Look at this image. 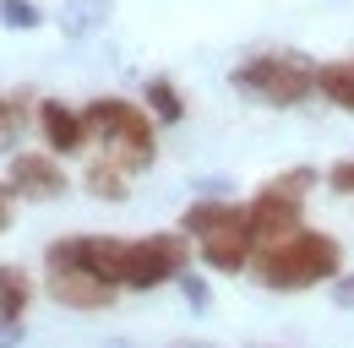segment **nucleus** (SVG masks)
<instances>
[{
    "label": "nucleus",
    "mask_w": 354,
    "mask_h": 348,
    "mask_svg": "<svg viewBox=\"0 0 354 348\" xmlns=\"http://www.w3.org/2000/svg\"><path fill=\"white\" fill-rule=\"evenodd\" d=\"M338 267H344V251L333 234H316V229H300L295 240H278V245H262L257 251V283L262 289H278V294H295V289H316V283H338Z\"/></svg>",
    "instance_id": "obj_1"
},
{
    "label": "nucleus",
    "mask_w": 354,
    "mask_h": 348,
    "mask_svg": "<svg viewBox=\"0 0 354 348\" xmlns=\"http://www.w3.org/2000/svg\"><path fill=\"white\" fill-rule=\"evenodd\" d=\"M82 120H88V136L104 142V158H115L131 174L153 169V158H158V120L142 115V104H131V98H93L82 109Z\"/></svg>",
    "instance_id": "obj_2"
},
{
    "label": "nucleus",
    "mask_w": 354,
    "mask_h": 348,
    "mask_svg": "<svg viewBox=\"0 0 354 348\" xmlns=\"http://www.w3.org/2000/svg\"><path fill=\"white\" fill-rule=\"evenodd\" d=\"M234 87L257 104H272V109H295L316 93V66L306 55H289V49H267V55H251L245 66H234Z\"/></svg>",
    "instance_id": "obj_3"
},
{
    "label": "nucleus",
    "mask_w": 354,
    "mask_h": 348,
    "mask_svg": "<svg viewBox=\"0 0 354 348\" xmlns=\"http://www.w3.org/2000/svg\"><path fill=\"white\" fill-rule=\"evenodd\" d=\"M310 185H316V169H283L251 196L245 213H251V229H257V245H278V240H295L300 234Z\"/></svg>",
    "instance_id": "obj_4"
},
{
    "label": "nucleus",
    "mask_w": 354,
    "mask_h": 348,
    "mask_svg": "<svg viewBox=\"0 0 354 348\" xmlns=\"http://www.w3.org/2000/svg\"><path fill=\"white\" fill-rule=\"evenodd\" d=\"M126 251L131 240H115V234H71V240H55L44 261L49 272H88V278H104L109 289H126Z\"/></svg>",
    "instance_id": "obj_5"
},
{
    "label": "nucleus",
    "mask_w": 354,
    "mask_h": 348,
    "mask_svg": "<svg viewBox=\"0 0 354 348\" xmlns=\"http://www.w3.org/2000/svg\"><path fill=\"white\" fill-rule=\"evenodd\" d=\"M191 272V245L185 234H147V240H131L126 251V289H164Z\"/></svg>",
    "instance_id": "obj_6"
},
{
    "label": "nucleus",
    "mask_w": 354,
    "mask_h": 348,
    "mask_svg": "<svg viewBox=\"0 0 354 348\" xmlns=\"http://www.w3.org/2000/svg\"><path fill=\"white\" fill-rule=\"evenodd\" d=\"M196 251H202V261H207L213 272H245L251 256L262 251V245H257V229H251V213H245V207H234L229 223H218L213 234H202V240H196Z\"/></svg>",
    "instance_id": "obj_7"
},
{
    "label": "nucleus",
    "mask_w": 354,
    "mask_h": 348,
    "mask_svg": "<svg viewBox=\"0 0 354 348\" xmlns=\"http://www.w3.org/2000/svg\"><path fill=\"white\" fill-rule=\"evenodd\" d=\"M11 191L28 196V202L66 196V174L55 164V153H17V158H11Z\"/></svg>",
    "instance_id": "obj_8"
},
{
    "label": "nucleus",
    "mask_w": 354,
    "mask_h": 348,
    "mask_svg": "<svg viewBox=\"0 0 354 348\" xmlns=\"http://www.w3.org/2000/svg\"><path fill=\"white\" fill-rule=\"evenodd\" d=\"M33 115H39V136L49 142V153H82V147H88V120H82L77 109L44 98Z\"/></svg>",
    "instance_id": "obj_9"
},
{
    "label": "nucleus",
    "mask_w": 354,
    "mask_h": 348,
    "mask_svg": "<svg viewBox=\"0 0 354 348\" xmlns=\"http://www.w3.org/2000/svg\"><path fill=\"white\" fill-rule=\"evenodd\" d=\"M49 300L66 304V310H109L115 289L104 278H88V272H49Z\"/></svg>",
    "instance_id": "obj_10"
},
{
    "label": "nucleus",
    "mask_w": 354,
    "mask_h": 348,
    "mask_svg": "<svg viewBox=\"0 0 354 348\" xmlns=\"http://www.w3.org/2000/svg\"><path fill=\"white\" fill-rule=\"evenodd\" d=\"M28 304H33V278L22 267L0 261V327H17Z\"/></svg>",
    "instance_id": "obj_11"
},
{
    "label": "nucleus",
    "mask_w": 354,
    "mask_h": 348,
    "mask_svg": "<svg viewBox=\"0 0 354 348\" xmlns=\"http://www.w3.org/2000/svg\"><path fill=\"white\" fill-rule=\"evenodd\" d=\"M142 104H147V115L158 120V126H180L185 120V98H180V87L169 77H153V82L142 87Z\"/></svg>",
    "instance_id": "obj_12"
},
{
    "label": "nucleus",
    "mask_w": 354,
    "mask_h": 348,
    "mask_svg": "<svg viewBox=\"0 0 354 348\" xmlns=\"http://www.w3.org/2000/svg\"><path fill=\"white\" fill-rule=\"evenodd\" d=\"M131 169H120L115 158H98L88 174H82V185H88V196H98V202H126L131 196V180H126Z\"/></svg>",
    "instance_id": "obj_13"
},
{
    "label": "nucleus",
    "mask_w": 354,
    "mask_h": 348,
    "mask_svg": "<svg viewBox=\"0 0 354 348\" xmlns=\"http://www.w3.org/2000/svg\"><path fill=\"white\" fill-rule=\"evenodd\" d=\"M316 93L338 109L354 115V60H333V66H316Z\"/></svg>",
    "instance_id": "obj_14"
},
{
    "label": "nucleus",
    "mask_w": 354,
    "mask_h": 348,
    "mask_svg": "<svg viewBox=\"0 0 354 348\" xmlns=\"http://www.w3.org/2000/svg\"><path fill=\"white\" fill-rule=\"evenodd\" d=\"M104 22H109V0H66V11H60V28L71 39H88Z\"/></svg>",
    "instance_id": "obj_15"
},
{
    "label": "nucleus",
    "mask_w": 354,
    "mask_h": 348,
    "mask_svg": "<svg viewBox=\"0 0 354 348\" xmlns=\"http://www.w3.org/2000/svg\"><path fill=\"white\" fill-rule=\"evenodd\" d=\"M234 218V202H196V207H185V218H180V234H213L218 223H229Z\"/></svg>",
    "instance_id": "obj_16"
},
{
    "label": "nucleus",
    "mask_w": 354,
    "mask_h": 348,
    "mask_svg": "<svg viewBox=\"0 0 354 348\" xmlns=\"http://www.w3.org/2000/svg\"><path fill=\"white\" fill-rule=\"evenodd\" d=\"M44 22V11L33 0H0V28H17V33H33Z\"/></svg>",
    "instance_id": "obj_17"
},
{
    "label": "nucleus",
    "mask_w": 354,
    "mask_h": 348,
    "mask_svg": "<svg viewBox=\"0 0 354 348\" xmlns=\"http://www.w3.org/2000/svg\"><path fill=\"white\" fill-rule=\"evenodd\" d=\"M327 185H333L338 196H354V158L349 164H333V169H327Z\"/></svg>",
    "instance_id": "obj_18"
},
{
    "label": "nucleus",
    "mask_w": 354,
    "mask_h": 348,
    "mask_svg": "<svg viewBox=\"0 0 354 348\" xmlns=\"http://www.w3.org/2000/svg\"><path fill=\"white\" fill-rule=\"evenodd\" d=\"M180 289H185V300L196 304V310H202V304H207V283H202V278H196V272H185V278H180Z\"/></svg>",
    "instance_id": "obj_19"
},
{
    "label": "nucleus",
    "mask_w": 354,
    "mask_h": 348,
    "mask_svg": "<svg viewBox=\"0 0 354 348\" xmlns=\"http://www.w3.org/2000/svg\"><path fill=\"white\" fill-rule=\"evenodd\" d=\"M333 304H338V310H354V272L333 283Z\"/></svg>",
    "instance_id": "obj_20"
},
{
    "label": "nucleus",
    "mask_w": 354,
    "mask_h": 348,
    "mask_svg": "<svg viewBox=\"0 0 354 348\" xmlns=\"http://www.w3.org/2000/svg\"><path fill=\"white\" fill-rule=\"evenodd\" d=\"M11 196H17V191H11V185H0V234L11 229Z\"/></svg>",
    "instance_id": "obj_21"
},
{
    "label": "nucleus",
    "mask_w": 354,
    "mask_h": 348,
    "mask_svg": "<svg viewBox=\"0 0 354 348\" xmlns=\"http://www.w3.org/2000/svg\"><path fill=\"white\" fill-rule=\"evenodd\" d=\"M22 343V327H0V348H17Z\"/></svg>",
    "instance_id": "obj_22"
},
{
    "label": "nucleus",
    "mask_w": 354,
    "mask_h": 348,
    "mask_svg": "<svg viewBox=\"0 0 354 348\" xmlns=\"http://www.w3.org/2000/svg\"><path fill=\"white\" fill-rule=\"evenodd\" d=\"M180 348H207V343H180Z\"/></svg>",
    "instance_id": "obj_23"
},
{
    "label": "nucleus",
    "mask_w": 354,
    "mask_h": 348,
    "mask_svg": "<svg viewBox=\"0 0 354 348\" xmlns=\"http://www.w3.org/2000/svg\"><path fill=\"white\" fill-rule=\"evenodd\" d=\"M0 120H6V98H0Z\"/></svg>",
    "instance_id": "obj_24"
}]
</instances>
